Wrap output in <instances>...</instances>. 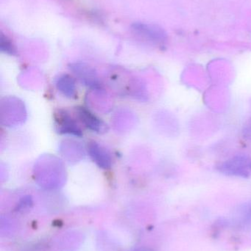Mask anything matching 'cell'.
Returning a JSON list of instances; mask_svg holds the SVG:
<instances>
[{
	"mask_svg": "<svg viewBox=\"0 0 251 251\" xmlns=\"http://www.w3.org/2000/svg\"><path fill=\"white\" fill-rule=\"evenodd\" d=\"M218 169L230 176L249 178L251 175V157L248 155H236L222 162Z\"/></svg>",
	"mask_w": 251,
	"mask_h": 251,
	"instance_id": "obj_1",
	"label": "cell"
},
{
	"mask_svg": "<svg viewBox=\"0 0 251 251\" xmlns=\"http://www.w3.org/2000/svg\"><path fill=\"white\" fill-rule=\"evenodd\" d=\"M131 29L139 36L156 45H163L167 41L165 31L156 25L135 22L131 25Z\"/></svg>",
	"mask_w": 251,
	"mask_h": 251,
	"instance_id": "obj_2",
	"label": "cell"
},
{
	"mask_svg": "<svg viewBox=\"0 0 251 251\" xmlns=\"http://www.w3.org/2000/svg\"><path fill=\"white\" fill-rule=\"evenodd\" d=\"M70 69L85 85L91 88H100V84L95 71L85 63H75L70 65Z\"/></svg>",
	"mask_w": 251,
	"mask_h": 251,
	"instance_id": "obj_3",
	"label": "cell"
},
{
	"mask_svg": "<svg viewBox=\"0 0 251 251\" xmlns=\"http://www.w3.org/2000/svg\"><path fill=\"white\" fill-rule=\"evenodd\" d=\"M56 126L60 134H72L76 137L83 135L82 131L70 116L63 110H59L56 116Z\"/></svg>",
	"mask_w": 251,
	"mask_h": 251,
	"instance_id": "obj_4",
	"label": "cell"
},
{
	"mask_svg": "<svg viewBox=\"0 0 251 251\" xmlns=\"http://www.w3.org/2000/svg\"><path fill=\"white\" fill-rule=\"evenodd\" d=\"M231 224L238 229L251 230V201L239 206L233 215Z\"/></svg>",
	"mask_w": 251,
	"mask_h": 251,
	"instance_id": "obj_5",
	"label": "cell"
},
{
	"mask_svg": "<svg viewBox=\"0 0 251 251\" xmlns=\"http://www.w3.org/2000/svg\"><path fill=\"white\" fill-rule=\"evenodd\" d=\"M88 153L92 160L103 169L112 167V158L107 151L95 142H91L88 146Z\"/></svg>",
	"mask_w": 251,
	"mask_h": 251,
	"instance_id": "obj_6",
	"label": "cell"
},
{
	"mask_svg": "<svg viewBox=\"0 0 251 251\" xmlns=\"http://www.w3.org/2000/svg\"><path fill=\"white\" fill-rule=\"evenodd\" d=\"M78 113L80 119L88 129L95 132H100L104 129L105 125L103 122L89 110L84 107H79L78 109Z\"/></svg>",
	"mask_w": 251,
	"mask_h": 251,
	"instance_id": "obj_7",
	"label": "cell"
},
{
	"mask_svg": "<svg viewBox=\"0 0 251 251\" xmlns=\"http://www.w3.org/2000/svg\"><path fill=\"white\" fill-rule=\"evenodd\" d=\"M57 89L66 97H73L75 95V80L68 75H63L56 82Z\"/></svg>",
	"mask_w": 251,
	"mask_h": 251,
	"instance_id": "obj_8",
	"label": "cell"
},
{
	"mask_svg": "<svg viewBox=\"0 0 251 251\" xmlns=\"http://www.w3.org/2000/svg\"><path fill=\"white\" fill-rule=\"evenodd\" d=\"M0 50L6 54L14 55L16 54V50L13 47L10 40L7 39V37L4 36L3 34H1L0 36Z\"/></svg>",
	"mask_w": 251,
	"mask_h": 251,
	"instance_id": "obj_9",
	"label": "cell"
},
{
	"mask_svg": "<svg viewBox=\"0 0 251 251\" xmlns=\"http://www.w3.org/2000/svg\"><path fill=\"white\" fill-rule=\"evenodd\" d=\"M243 134L246 138L251 140V119L245 126L244 129H243Z\"/></svg>",
	"mask_w": 251,
	"mask_h": 251,
	"instance_id": "obj_10",
	"label": "cell"
}]
</instances>
